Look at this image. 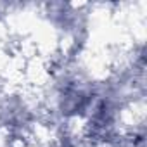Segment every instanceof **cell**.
Wrapping results in <instances>:
<instances>
[{"mask_svg":"<svg viewBox=\"0 0 147 147\" xmlns=\"http://www.w3.org/2000/svg\"><path fill=\"white\" fill-rule=\"evenodd\" d=\"M100 76L82 55L61 54L49 66L38 102L43 130L49 135L64 126H80L88 116L99 92Z\"/></svg>","mask_w":147,"mask_h":147,"instance_id":"cell-1","label":"cell"},{"mask_svg":"<svg viewBox=\"0 0 147 147\" xmlns=\"http://www.w3.org/2000/svg\"><path fill=\"white\" fill-rule=\"evenodd\" d=\"M38 16L62 45V54L82 55L92 36L94 7L71 2H45L36 5Z\"/></svg>","mask_w":147,"mask_h":147,"instance_id":"cell-2","label":"cell"},{"mask_svg":"<svg viewBox=\"0 0 147 147\" xmlns=\"http://www.w3.org/2000/svg\"><path fill=\"white\" fill-rule=\"evenodd\" d=\"M40 130H43V113L38 97L21 88L0 87V138L21 147Z\"/></svg>","mask_w":147,"mask_h":147,"instance_id":"cell-3","label":"cell"},{"mask_svg":"<svg viewBox=\"0 0 147 147\" xmlns=\"http://www.w3.org/2000/svg\"><path fill=\"white\" fill-rule=\"evenodd\" d=\"M0 147H14V145H11V144H7L5 140H2V138H0Z\"/></svg>","mask_w":147,"mask_h":147,"instance_id":"cell-4","label":"cell"}]
</instances>
